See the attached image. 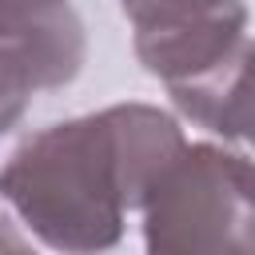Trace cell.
Returning <instances> with one entry per match:
<instances>
[{"instance_id": "cell-1", "label": "cell", "mask_w": 255, "mask_h": 255, "mask_svg": "<svg viewBox=\"0 0 255 255\" xmlns=\"http://www.w3.org/2000/svg\"><path fill=\"white\" fill-rule=\"evenodd\" d=\"M179 124L151 104H112L28 135L0 167V199L60 255H100L124 239L155 175L183 151Z\"/></svg>"}, {"instance_id": "cell-2", "label": "cell", "mask_w": 255, "mask_h": 255, "mask_svg": "<svg viewBox=\"0 0 255 255\" xmlns=\"http://www.w3.org/2000/svg\"><path fill=\"white\" fill-rule=\"evenodd\" d=\"M147 255H255L251 159L215 143H183L143 203Z\"/></svg>"}, {"instance_id": "cell-3", "label": "cell", "mask_w": 255, "mask_h": 255, "mask_svg": "<svg viewBox=\"0 0 255 255\" xmlns=\"http://www.w3.org/2000/svg\"><path fill=\"white\" fill-rule=\"evenodd\" d=\"M120 8L135 28L139 64L167 88L251 48L243 0H120Z\"/></svg>"}, {"instance_id": "cell-4", "label": "cell", "mask_w": 255, "mask_h": 255, "mask_svg": "<svg viewBox=\"0 0 255 255\" xmlns=\"http://www.w3.org/2000/svg\"><path fill=\"white\" fill-rule=\"evenodd\" d=\"M0 48L16 52L36 88L72 84L88 60V40L68 0H0Z\"/></svg>"}, {"instance_id": "cell-5", "label": "cell", "mask_w": 255, "mask_h": 255, "mask_svg": "<svg viewBox=\"0 0 255 255\" xmlns=\"http://www.w3.org/2000/svg\"><path fill=\"white\" fill-rule=\"evenodd\" d=\"M247 64H251V48L235 52L231 60H223L219 68L167 88L175 108L183 116H191L199 128L223 135V139H247L251 128V100H247Z\"/></svg>"}, {"instance_id": "cell-6", "label": "cell", "mask_w": 255, "mask_h": 255, "mask_svg": "<svg viewBox=\"0 0 255 255\" xmlns=\"http://www.w3.org/2000/svg\"><path fill=\"white\" fill-rule=\"evenodd\" d=\"M32 92H40V88H36L28 64H24L16 52L0 48V135L20 124V116L28 112Z\"/></svg>"}, {"instance_id": "cell-7", "label": "cell", "mask_w": 255, "mask_h": 255, "mask_svg": "<svg viewBox=\"0 0 255 255\" xmlns=\"http://www.w3.org/2000/svg\"><path fill=\"white\" fill-rule=\"evenodd\" d=\"M0 255H32V247L24 243V235L8 215H0Z\"/></svg>"}]
</instances>
